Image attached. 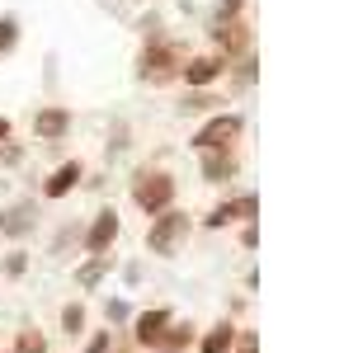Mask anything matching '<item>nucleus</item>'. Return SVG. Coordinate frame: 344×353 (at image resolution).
Segmentation results:
<instances>
[{
    "label": "nucleus",
    "mask_w": 344,
    "mask_h": 353,
    "mask_svg": "<svg viewBox=\"0 0 344 353\" xmlns=\"http://www.w3.org/2000/svg\"><path fill=\"white\" fill-rule=\"evenodd\" d=\"M240 38H245V33H240L236 24H231V28H222V48H240Z\"/></svg>",
    "instance_id": "aec40b11"
},
{
    "label": "nucleus",
    "mask_w": 344,
    "mask_h": 353,
    "mask_svg": "<svg viewBox=\"0 0 344 353\" xmlns=\"http://www.w3.org/2000/svg\"><path fill=\"white\" fill-rule=\"evenodd\" d=\"M236 5H240V0H222V10H227V14H231V10H236Z\"/></svg>",
    "instance_id": "b1692460"
},
{
    "label": "nucleus",
    "mask_w": 344,
    "mask_h": 353,
    "mask_svg": "<svg viewBox=\"0 0 344 353\" xmlns=\"http://www.w3.org/2000/svg\"><path fill=\"white\" fill-rule=\"evenodd\" d=\"M33 128H38V137H48V141H52V137H61L66 128H71V118H66L61 109H43L38 118H33Z\"/></svg>",
    "instance_id": "9d476101"
},
{
    "label": "nucleus",
    "mask_w": 344,
    "mask_h": 353,
    "mask_svg": "<svg viewBox=\"0 0 344 353\" xmlns=\"http://www.w3.org/2000/svg\"><path fill=\"white\" fill-rule=\"evenodd\" d=\"M85 353H108V334H95V344H90Z\"/></svg>",
    "instance_id": "4be33fe9"
},
{
    "label": "nucleus",
    "mask_w": 344,
    "mask_h": 353,
    "mask_svg": "<svg viewBox=\"0 0 344 353\" xmlns=\"http://www.w3.org/2000/svg\"><path fill=\"white\" fill-rule=\"evenodd\" d=\"M231 344H236V330L231 325H212L208 339H203V353H231Z\"/></svg>",
    "instance_id": "ddd939ff"
},
{
    "label": "nucleus",
    "mask_w": 344,
    "mask_h": 353,
    "mask_svg": "<svg viewBox=\"0 0 344 353\" xmlns=\"http://www.w3.org/2000/svg\"><path fill=\"white\" fill-rule=\"evenodd\" d=\"M61 330H66V334H80V330H85V311H80V306H66V311H61Z\"/></svg>",
    "instance_id": "f3484780"
},
{
    "label": "nucleus",
    "mask_w": 344,
    "mask_h": 353,
    "mask_svg": "<svg viewBox=\"0 0 344 353\" xmlns=\"http://www.w3.org/2000/svg\"><path fill=\"white\" fill-rule=\"evenodd\" d=\"M236 137H240V118H236V113H222V118H212V123L198 128L193 146H198V151H231Z\"/></svg>",
    "instance_id": "f03ea898"
},
{
    "label": "nucleus",
    "mask_w": 344,
    "mask_h": 353,
    "mask_svg": "<svg viewBox=\"0 0 344 353\" xmlns=\"http://www.w3.org/2000/svg\"><path fill=\"white\" fill-rule=\"evenodd\" d=\"M170 198H175L170 174H142V179H137V203H142L146 212H165V208H170Z\"/></svg>",
    "instance_id": "7ed1b4c3"
},
{
    "label": "nucleus",
    "mask_w": 344,
    "mask_h": 353,
    "mask_svg": "<svg viewBox=\"0 0 344 353\" xmlns=\"http://www.w3.org/2000/svg\"><path fill=\"white\" fill-rule=\"evenodd\" d=\"M113 236H118V212H99L95 226L85 231V250H90V254H104L108 245H113Z\"/></svg>",
    "instance_id": "20e7f679"
},
{
    "label": "nucleus",
    "mask_w": 344,
    "mask_h": 353,
    "mask_svg": "<svg viewBox=\"0 0 344 353\" xmlns=\"http://www.w3.org/2000/svg\"><path fill=\"white\" fill-rule=\"evenodd\" d=\"M15 353H48V339H43L38 330H19V344H15Z\"/></svg>",
    "instance_id": "4468645a"
},
{
    "label": "nucleus",
    "mask_w": 344,
    "mask_h": 353,
    "mask_svg": "<svg viewBox=\"0 0 344 353\" xmlns=\"http://www.w3.org/2000/svg\"><path fill=\"white\" fill-rule=\"evenodd\" d=\"M203 174L208 179H231L236 174V156L231 151H203Z\"/></svg>",
    "instance_id": "6e6552de"
},
{
    "label": "nucleus",
    "mask_w": 344,
    "mask_h": 353,
    "mask_svg": "<svg viewBox=\"0 0 344 353\" xmlns=\"http://www.w3.org/2000/svg\"><path fill=\"white\" fill-rule=\"evenodd\" d=\"M76 179H80V165L76 161H66L61 170H57L52 179H48V198H61V193H71L76 189Z\"/></svg>",
    "instance_id": "9b49d317"
},
{
    "label": "nucleus",
    "mask_w": 344,
    "mask_h": 353,
    "mask_svg": "<svg viewBox=\"0 0 344 353\" xmlns=\"http://www.w3.org/2000/svg\"><path fill=\"white\" fill-rule=\"evenodd\" d=\"M189 236V217L184 212H156V221H151V231H146V245L156 250V254H175L180 250V241Z\"/></svg>",
    "instance_id": "f257e3e1"
},
{
    "label": "nucleus",
    "mask_w": 344,
    "mask_h": 353,
    "mask_svg": "<svg viewBox=\"0 0 344 353\" xmlns=\"http://www.w3.org/2000/svg\"><path fill=\"white\" fill-rule=\"evenodd\" d=\"M104 269H108V259H104V254H95V259L80 269V288H95V283L104 278Z\"/></svg>",
    "instance_id": "2eb2a0df"
},
{
    "label": "nucleus",
    "mask_w": 344,
    "mask_h": 353,
    "mask_svg": "<svg viewBox=\"0 0 344 353\" xmlns=\"http://www.w3.org/2000/svg\"><path fill=\"white\" fill-rule=\"evenodd\" d=\"M170 325V311H142V316H137V344H142V349H156V339H160V330Z\"/></svg>",
    "instance_id": "39448f33"
},
{
    "label": "nucleus",
    "mask_w": 344,
    "mask_h": 353,
    "mask_svg": "<svg viewBox=\"0 0 344 353\" xmlns=\"http://www.w3.org/2000/svg\"><path fill=\"white\" fill-rule=\"evenodd\" d=\"M108 321H128V301H118V297L108 301Z\"/></svg>",
    "instance_id": "412c9836"
},
{
    "label": "nucleus",
    "mask_w": 344,
    "mask_h": 353,
    "mask_svg": "<svg viewBox=\"0 0 344 353\" xmlns=\"http://www.w3.org/2000/svg\"><path fill=\"white\" fill-rule=\"evenodd\" d=\"M146 76H156V81L170 76V52H165V48H160V52H146Z\"/></svg>",
    "instance_id": "dca6fc26"
},
{
    "label": "nucleus",
    "mask_w": 344,
    "mask_h": 353,
    "mask_svg": "<svg viewBox=\"0 0 344 353\" xmlns=\"http://www.w3.org/2000/svg\"><path fill=\"white\" fill-rule=\"evenodd\" d=\"M15 48V19H0V52Z\"/></svg>",
    "instance_id": "6ab92c4d"
},
{
    "label": "nucleus",
    "mask_w": 344,
    "mask_h": 353,
    "mask_svg": "<svg viewBox=\"0 0 344 353\" xmlns=\"http://www.w3.org/2000/svg\"><path fill=\"white\" fill-rule=\"evenodd\" d=\"M0 231H5V236H24V231H33V203H15L10 212H0Z\"/></svg>",
    "instance_id": "423d86ee"
},
{
    "label": "nucleus",
    "mask_w": 344,
    "mask_h": 353,
    "mask_svg": "<svg viewBox=\"0 0 344 353\" xmlns=\"http://www.w3.org/2000/svg\"><path fill=\"white\" fill-rule=\"evenodd\" d=\"M217 71H222V61H212V57H193V61L184 66V81L189 85H208Z\"/></svg>",
    "instance_id": "f8f14e48"
},
{
    "label": "nucleus",
    "mask_w": 344,
    "mask_h": 353,
    "mask_svg": "<svg viewBox=\"0 0 344 353\" xmlns=\"http://www.w3.org/2000/svg\"><path fill=\"white\" fill-rule=\"evenodd\" d=\"M236 217H255V198H236V203H222L217 212L208 217V226H227V221Z\"/></svg>",
    "instance_id": "1a4fd4ad"
},
{
    "label": "nucleus",
    "mask_w": 344,
    "mask_h": 353,
    "mask_svg": "<svg viewBox=\"0 0 344 353\" xmlns=\"http://www.w3.org/2000/svg\"><path fill=\"white\" fill-rule=\"evenodd\" d=\"M0 141H10V123L5 118H0Z\"/></svg>",
    "instance_id": "5701e85b"
},
{
    "label": "nucleus",
    "mask_w": 344,
    "mask_h": 353,
    "mask_svg": "<svg viewBox=\"0 0 344 353\" xmlns=\"http://www.w3.org/2000/svg\"><path fill=\"white\" fill-rule=\"evenodd\" d=\"M236 353H260V339H255L250 330H240L236 334Z\"/></svg>",
    "instance_id": "a211bd4d"
},
{
    "label": "nucleus",
    "mask_w": 344,
    "mask_h": 353,
    "mask_svg": "<svg viewBox=\"0 0 344 353\" xmlns=\"http://www.w3.org/2000/svg\"><path fill=\"white\" fill-rule=\"evenodd\" d=\"M193 339V325H180V321H170V325L160 330V339H156V353H180Z\"/></svg>",
    "instance_id": "0eeeda50"
}]
</instances>
